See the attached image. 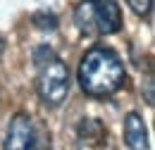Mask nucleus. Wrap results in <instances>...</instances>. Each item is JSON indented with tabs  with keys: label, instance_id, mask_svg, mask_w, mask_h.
<instances>
[{
	"label": "nucleus",
	"instance_id": "obj_1",
	"mask_svg": "<svg viewBox=\"0 0 155 150\" xmlns=\"http://www.w3.org/2000/svg\"><path fill=\"white\" fill-rule=\"evenodd\" d=\"M127 81L124 64L112 48L96 45L79 62V86L91 98H107Z\"/></svg>",
	"mask_w": 155,
	"mask_h": 150
},
{
	"label": "nucleus",
	"instance_id": "obj_2",
	"mask_svg": "<svg viewBox=\"0 0 155 150\" xmlns=\"http://www.w3.org/2000/svg\"><path fill=\"white\" fill-rule=\"evenodd\" d=\"M36 91L43 105L60 107L69 95V69L60 57H50L48 62L38 64L36 76Z\"/></svg>",
	"mask_w": 155,
	"mask_h": 150
},
{
	"label": "nucleus",
	"instance_id": "obj_3",
	"mask_svg": "<svg viewBox=\"0 0 155 150\" xmlns=\"http://www.w3.org/2000/svg\"><path fill=\"white\" fill-rule=\"evenodd\" d=\"M5 150H38L36 126H34V119L26 112H17L10 119Z\"/></svg>",
	"mask_w": 155,
	"mask_h": 150
},
{
	"label": "nucleus",
	"instance_id": "obj_4",
	"mask_svg": "<svg viewBox=\"0 0 155 150\" xmlns=\"http://www.w3.org/2000/svg\"><path fill=\"white\" fill-rule=\"evenodd\" d=\"M93 17H96L98 34H117L122 29V12L117 0H93Z\"/></svg>",
	"mask_w": 155,
	"mask_h": 150
},
{
	"label": "nucleus",
	"instance_id": "obj_5",
	"mask_svg": "<svg viewBox=\"0 0 155 150\" xmlns=\"http://www.w3.org/2000/svg\"><path fill=\"white\" fill-rule=\"evenodd\" d=\"M124 143L129 145V150H150L148 129L138 112H129L124 117Z\"/></svg>",
	"mask_w": 155,
	"mask_h": 150
},
{
	"label": "nucleus",
	"instance_id": "obj_6",
	"mask_svg": "<svg viewBox=\"0 0 155 150\" xmlns=\"http://www.w3.org/2000/svg\"><path fill=\"white\" fill-rule=\"evenodd\" d=\"M77 133H79V141L91 145V148H98V145H103L107 141V129L103 126L100 119H93V117H84L79 122Z\"/></svg>",
	"mask_w": 155,
	"mask_h": 150
},
{
	"label": "nucleus",
	"instance_id": "obj_7",
	"mask_svg": "<svg viewBox=\"0 0 155 150\" xmlns=\"http://www.w3.org/2000/svg\"><path fill=\"white\" fill-rule=\"evenodd\" d=\"M74 21H77L79 31L86 36H96V17H93V0H84L79 2L74 10Z\"/></svg>",
	"mask_w": 155,
	"mask_h": 150
},
{
	"label": "nucleus",
	"instance_id": "obj_8",
	"mask_svg": "<svg viewBox=\"0 0 155 150\" xmlns=\"http://www.w3.org/2000/svg\"><path fill=\"white\" fill-rule=\"evenodd\" d=\"M31 21L38 26L41 31H55V29H58V17L50 15V12H36V15L31 17Z\"/></svg>",
	"mask_w": 155,
	"mask_h": 150
},
{
	"label": "nucleus",
	"instance_id": "obj_9",
	"mask_svg": "<svg viewBox=\"0 0 155 150\" xmlns=\"http://www.w3.org/2000/svg\"><path fill=\"white\" fill-rule=\"evenodd\" d=\"M129 7L134 10L138 17H148L150 15V7H153V0H127Z\"/></svg>",
	"mask_w": 155,
	"mask_h": 150
},
{
	"label": "nucleus",
	"instance_id": "obj_10",
	"mask_svg": "<svg viewBox=\"0 0 155 150\" xmlns=\"http://www.w3.org/2000/svg\"><path fill=\"white\" fill-rule=\"evenodd\" d=\"M50 57H55V53H53V48H48V45H41V48L34 50V62H36V67L43 64V62H48Z\"/></svg>",
	"mask_w": 155,
	"mask_h": 150
},
{
	"label": "nucleus",
	"instance_id": "obj_11",
	"mask_svg": "<svg viewBox=\"0 0 155 150\" xmlns=\"http://www.w3.org/2000/svg\"><path fill=\"white\" fill-rule=\"evenodd\" d=\"M146 103H148V105H153V79H148V81H146Z\"/></svg>",
	"mask_w": 155,
	"mask_h": 150
},
{
	"label": "nucleus",
	"instance_id": "obj_12",
	"mask_svg": "<svg viewBox=\"0 0 155 150\" xmlns=\"http://www.w3.org/2000/svg\"><path fill=\"white\" fill-rule=\"evenodd\" d=\"M2 48H5V43H2V38H0V53H2Z\"/></svg>",
	"mask_w": 155,
	"mask_h": 150
}]
</instances>
